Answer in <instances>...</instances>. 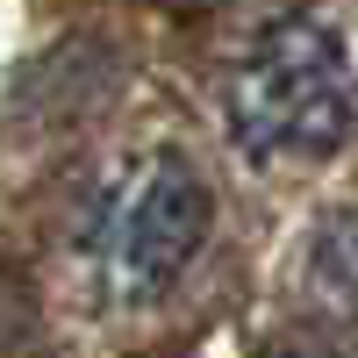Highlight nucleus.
<instances>
[{
    "label": "nucleus",
    "instance_id": "4",
    "mask_svg": "<svg viewBox=\"0 0 358 358\" xmlns=\"http://www.w3.org/2000/svg\"><path fill=\"white\" fill-rule=\"evenodd\" d=\"M273 358H358V351H330V344H280Z\"/></svg>",
    "mask_w": 358,
    "mask_h": 358
},
{
    "label": "nucleus",
    "instance_id": "1",
    "mask_svg": "<svg viewBox=\"0 0 358 358\" xmlns=\"http://www.w3.org/2000/svg\"><path fill=\"white\" fill-rule=\"evenodd\" d=\"M229 129L251 158H322L358 129V79L330 22L280 15L229 72Z\"/></svg>",
    "mask_w": 358,
    "mask_h": 358
},
{
    "label": "nucleus",
    "instance_id": "2",
    "mask_svg": "<svg viewBox=\"0 0 358 358\" xmlns=\"http://www.w3.org/2000/svg\"><path fill=\"white\" fill-rule=\"evenodd\" d=\"M208 236V187L179 151L136 158L115 194L101 201V229H94V265L115 301H158V294L194 265Z\"/></svg>",
    "mask_w": 358,
    "mask_h": 358
},
{
    "label": "nucleus",
    "instance_id": "3",
    "mask_svg": "<svg viewBox=\"0 0 358 358\" xmlns=\"http://www.w3.org/2000/svg\"><path fill=\"white\" fill-rule=\"evenodd\" d=\"M308 294L322 308H358V208L322 215L308 236Z\"/></svg>",
    "mask_w": 358,
    "mask_h": 358
}]
</instances>
